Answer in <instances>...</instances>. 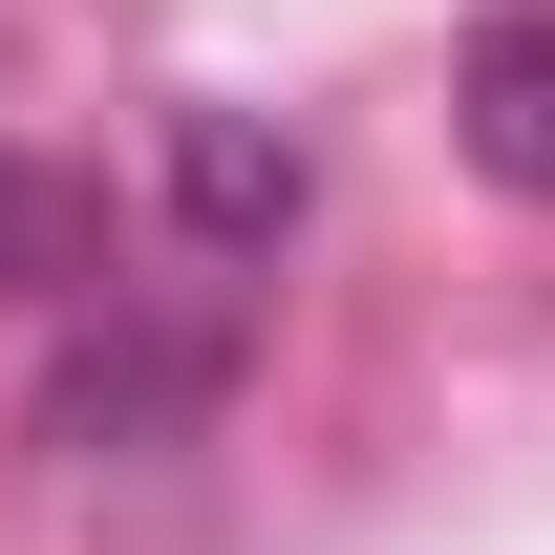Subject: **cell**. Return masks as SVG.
<instances>
[{
    "mask_svg": "<svg viewBox=\"0 0 555 555\" xmlns=\"http://www.w3.org/2000/svg\"><path fill=\"white\" fill-rule=\"evenodd\" d=\"M171 214H193V257H278L299 235V150L257 107H171Z\"/></svg>",
    "mask_w": 555,
    "mask_h": 555,
    "instance_id": "2",
    "label": "cell"
},
{
    "mask_svg": "<svg viewBox=\"0 0 555 555\" xmlns=\"http://www.w3.org/2000/svg\"><path fill=\"white\" fill-rule=\"evenodd\" d=\"M86 278H107V214L43 150H0V299H86Z\"/></svg>",
    "mask_w": 555,
    "mask_h": 555,
    "instance_id": "4",
    "label": "cell"
},
{
    "mask_svg": "<svg viewBox=\"0 0 555 555\" xmlns=\"http://www.w3.org/2000/svg\"><path fill=\"white\" fill-rule=\"evenodd\" d=\"M214 406H235V343H214V321H86V343L43 363V449H65V470H171Z\"/></svg>",
    "mask_w": 555,
    "mask_h": 555,
    "instance_id": "1",
    "label": "cell"
},
{
    "mask_svg": "<svg viewBox=\"0 0 555 555\" xmlns=\"http://www.w3.org/2000/svg\"><path fill=\"white\" fill-rule=\"evenodd\" d=\"M449 129H470V171H491V193H534V214H555V22H534V0H513V22L470 43Z\"/></svg>",
    "mask_w": 555,
    "mask_h": 555,
    "instance_id": "3",
    "label": "cell"
}]
</instances>
